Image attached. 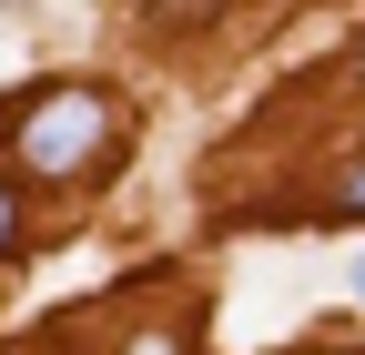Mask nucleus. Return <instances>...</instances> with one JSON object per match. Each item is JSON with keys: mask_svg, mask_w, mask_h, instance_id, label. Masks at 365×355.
Instances as JSON below:
<instances>
[{"mask_svg": "<svg viewBox=\"0 0 365 355\" xmlns=\"http://www.w3.org/2000/svg\"><path fill=\"white\" fill-rule=\"evenodd\" d=\"M11 143H21L31 173H81L91 153L112 143V112H102V92H81V81H71V92H41V102L11 122Z\"/></svg>", "mask_w": 365, "mask_h": 355, "instance_id": "1", "label": "nucleus"}, {"mask_svg": "<svg viewBox=\"0 0 365 355\" xmlns=\"http://www.w3.org/2000/svg\"><path fill=\"white\" fill-rule=\"evenodd\" d=\"M325 213H365V163L345 173V183H335V203H325Z\"/></svg>", "mask_w": 365, "mask_h": 355, "instance_id": "2", "label": "nucleus"}, {"mask_svg": "<svg viewBox=\"0 0 365 355\" xmlns=\"http://www.w3.org/2000/svg\"><path fill=\"white\" fill-rule=\"evenodd\" d=\"M0 244H11V193H0Z\"/></svg>", "mask_w": 365, "mask_h": 355, "instance_id": "3", "label": "nucleus"}, {"mask_svg": "<svg viewBox=\"0 0 365 355\" xmlns=\"http://www.w3.org/2000/svg\"><path fill=\"white\" fill-rule=\"evenodd\" d=\"M355 304H365V254H355Z\"/></svg>", "mask_w": 365, "mask_h": 355, "instance_id": "4", "label": "nucleus"}]
</instances>
